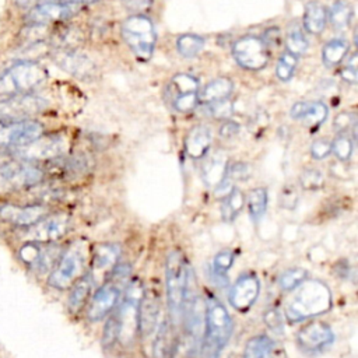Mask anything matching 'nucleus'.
Wrapping results in <instances>:
<instances>
[{
	"instance_id": "obj_1",
	"label": "nucleus",
	"mask_w": 358,
	"mask_h": 358,
	"mask_svg": "<svg viewBox=\"0 0 358 358\" xmlns=\"http://www.w3.org/2000/svg\"><path fill=\"white\" fill-rule=\"evenodd\" d=\"M285 303V317L291 323L303 322L330 310L331 291L320 280H305L299 284Z\"/></svg>"
},
{
	"instance_id": "obj_2",
	"label": "nucleus",
	"mask_w": 358,
	"mask_h": 358,
	"mask_svg": "<svg viewBox=\"0 0 358 358\" xmlns=\"http://www.w3.org/2000/svg\"><path fill=\"white\" fill-rule=\"evenodd\" d=\"M206 330L200 348V358H220L231 333L232 319L227 308L214 296L206 299Z\"/></svg>"
},
{
	"instance_id": "obj_3",
	"label": "nucleus",
	"mask_w": 358,
	"mask_h": 358,
	"mask_svg": "<svg viewBox=\"0 0 358 358\" xmlns=\"http://www.w3.org/2000/svg\"><path fill=\"white\" fill-rule=\"evenodd\" d=\"M165 285L169 313L178 319L185 310L190 285V267L179 250H172L166 257Z\"/></svg>"
},
{
	"instance_id": "obj_4",
	"label": "nucleus",
	"mask_w": 358,
	"mask_h": 358,
	"mask_svg": "<svg viewBox=\"0 0 358 358\" xmlns=\"http://www.w3.org/2000/svg\"><path fill=\"white\" fill-rule=\"evenodd\" d=\"M43 172L28 161H15L11 152H0V192L7 193L42 182Z\"/></svg>"
},
{
	"instance_id": "obj_5",
	"label": "nucleus",
	"mask_w": 358,
	"mask_h": 358,
	"mask_svg": "<svg viewBox=\"0 0 358 358\" xmlns=\"http://www.w3.org/2000/svg\"><path fill=\"white\" fill-rule=\"evenodd\" d=\"M46 70L35 62H18L0 76V95L25 94L46 80Z\"/></svg>"
},
{
	"instance_id": "obj_6",
	"label": "nucleus",
	"mask_w": 358,
	"mask_h": 358,
	"mask_svg": "<svg viewBox=\"0 0 358 358\" xmlns=\"http://www.w3.org/2000/svg\"><path fill=\"white\" fill-rule=\"evenodd\" d=\"M122 38L138 59L148 60L151 57L155 45V31L148 17H129L122 25Z\"/></svg>"
},
{
	"instance_id": "obj_7",
	"label": "nucleus",
	"mask_w": 358,
	"mask_h": 358,
	"mask_svg": "<svg viewBox=\"0 0 358 358\" xmlns=\"http://www.w3.org/2000/svg\"><path fill=\"white\" fill-rule=\"evenodd\" d=\"M85 267V252L81 242L73 243L59 259L56 267L49 275V285L57 289H66L83 275Z\"/></svg>"
},
{
	"instance_id": "obj_8",
	"label": "nucleus",
	"mask_w": 358,
	"mask_h": 358,
	"mask_svg": "<svg viewBox=\"0 0 358 358\" xmlns=\"http://www.w3.org/2000/svg\"><path fill=\"white\" fill-rule=\"evenodd\" d=\"M124 289V299L120 309L116 312L119 320L117 338L124 344H130L137 330V310L144 292V287L140 280H134L129 282Z\"/></svg>"
},
{
	"instance_id": "obj_9",
	"label": "nucleus",
	"mask_w": 358,
	"mask_h": 358,
	"mask_svg": "<svg viewBox=\"0 0 358 358\" xmlns=\"http://www.w3.org/2000/svg\"><path fill=\"white\" fill-rule=\"evenodd\" d=\"M334 343L331 327L322 320H313L302 326L296 334V345L305 355H317L327 351Z\"/></svg>"
},
{
	"instance_id": "obj_10",
	"label": "nucleus",
	"mask_w": 358,
	"mask_h": 358,
	"mask_svg": "<svg viewBox=\"0 0 358 358\" xmlns=\"http://www.w3.org/2000/svg\"><path fill=\"white\" fill-rule=\"evenodd\" d=\"M232 55L236 63L248 70H260L270 59L267 45L262 38L255 35L239 38L232 46Z\"/></svg>"
},
{
	"instance_id": "obj_11",
	"label": "nucleus",
	"mask_w": 358,
	"mask_h": 358,
	"mask_svg": "<svg viewBox=\"0 0 358 358\" xmlns=\"http://www.w3.org/2000/svg\"><path fill=\"white\" fill-rule=\"evenodd\" d=\"M46 108V101L32 94H15L0 102V120L14 122L27 120L31 116L42 112Z\"/></svg>"
},
{
	"instance_id": "obj_12",
	"label": "nucleus",
	"mask_w": 358,
	"mask_h": 358,
	"mask_svg": "<svg viewBox=\"0 0 358 358\" xmlns=\"http://www.w3.org/2000/svg\"><path fill=\"white\" fill-rule=\"evenodd\" d=\"M43 134V126L36 120H0V145L24 147Z\"/></svg>"
},
{
	"instance_id": "obj_13",
	"label": "nucleus",
	"mask_w": 358,
	"mask_h": 358,
	"mask_svg": "<svg viewBox=\"0 0 358 358\" xmlns=\"http://www.w3.org/2000/svg\"><path fill=\"white\" fill-rule=\"evenodd\" d=\"M123 288H126V285L116 282L110 278H106V281L95 291V294L92 295L88 303V309H87L88 320L98 322L105 316H108L116 308L122 296Z\"/></svg>"
},
{
	"instance_id": "obj_14",
	"label": "nucleus",
	"mask_w": 358,
	"mask_h": 358,
	"mask_svg": "<svg viewBox=\"0 0 358 358\" xmlns=\"http://www.w3.org/2000/svg\"><path fill=\"white\" fill-rule=\"evenodd\" d=\"M67 147L66 140L62 136H41L32 143L20 147L15 151V155L24 161H42V159H52L64 152Z\"/></svg>"
},
{
	"instance_id": "obj_15",
	"label": "nucleus",
	"mask_w": 358,
	"mask_h": 358,
	"mask_svg": "<svg viewBox=\"0 0 358 358\" xmlns=\"http://www.w3.org/2000/svg\"><path fill=\"white\" fill-rule=\"evenodd\" d=\"M78 10L80 6L77 3L46 1L32 7V10L27 14V22L29 25H45L49 22L64 21L76 15Z\"/></svg>"
},
{
	"instance_id": "obj_16",
	"label": "nucleus",
	"mask_w": 358,
	"mask_h": 358,
	"mask_svg": "<svg viewBox=\"0 0 358 358\" xmlns=\"http://www.w3.org/2000/svg\"><path fill=\"white\" fill-rule=\"evenodd\" d=\"M260 292L259 277L253 273H243L229 289V303L239 312H248L257 301Z\"/></svg>"
},
{
	"instance_id": "obj_17",
	"label": "nucleus",
	"mask_w": 358,
	"mask_h": 358,
	"mask_svg": "<svg viewBox=\"0 0 358 358\" xmlns=\"http://www.w3.org/2000/svg\"><path fill=\"white\" fill-rule=\"evenodd\" d=\"M69 231V217L66 214L45 215L34 225L28 227V238L34 242H53Z\"/></svg>"
},
{
	"instance_id": "obj_18",
	"label": "nucleus",
	"mask_w": 358,
	"mask_h": 358,
	"mask_svg": "<svg viewBox=\"0 0 358 358\" xmlns=\"http://www.w3.org/2000/svg\"><path fill=\"white\" fill-rule=\"evenodd\" d=\"M159 316V296L158 292L148 289L143 292L137 310V330L143 337H148L157 327Z\"/></svg>"
},
{
	"instance_id": "obj_19",
	"label": "nucleus",
	"mask_w": 358,
	"mask_h": 358,
	"mask_svg": "<svg viewBox=\"0 0 358 358\" xmlns=\"http://www.w3.org/2000/svg\"><path fill=\"white\" fill-rule=\"evenodd\" d=\"M48 214V208L41 204L29 206H0V218L18 227H31Z\"/></svg>"
},
{
	"instance_id": "obj_20",
	"label": "nucleus",
	"mask_w": 358,
	"mask_h": 358,
	"mask_svg": "<svg viewBox=\"0 0 358 358\" xmlns=\"http://www.w3.org/2000/svg\"><path fill=\"white\" fill-rule=\"evenodd\" d=\"M53 59L63 70H66L70 74H74L80 78L91 77L95 71L94 63L85 55L77 53L70 49L57 50L53 55Z\"/></svg>"
},
{
	"instance_id": "obj_21",
	"label": "nucleus",
	"mask_w": 358,
	"mask_h": 358,
	"mask_svg": "<svg viewBox=\"0 0 358 358\" xmlns=\"http://www.w3.org/2000/svg\"><path fill=\"white\" fill-rule=\"evenodd\" d=\"M211 143V130L204 124H197L192 127L185 137V151L192 159H201L207 155Z\"/></svg>"
},
{
	"instance_id": "obj_22",
	"label": "nucleus",
	"mask_w": 358,
	"mask_h": 358,
	"mask_svg": "<svg viewBox=\"0 0 358 358\" xmlns=\"http://www.w3.org/2000/svg\"><path fill=\"white\" fill-rule=\"evenodd\" d=\"M289 115L295 120H301L308 126H319L322 124L327 117V106L323 102L317 101H302L296 102L291 110Z\"/></svg>"
},
{
	"instance_id": "obj_23",
	"label": "nucleus",
	"mask_w": 358,
	"mask_h": 358,
	"mask_svg": "<svg viewBox=\"0 0 358 358\" xmlns=\"http://www.w3.org/2000/svg\"><path fill=\"white\" fill-rule=\"evenodd\" d=\"M18 255L25 264L41 271L48 270L52 266L50 262H53V250L50 248L43 249L41 248L39 242L34 241H29L25 245H22L18 250Z\"/></svg>"
},
{
	"instance_id": "obj_24",
	"label": "nucleus",
	"mask_w": 358,
	"mask_h": 358,
	"mask_svg": "<svg viewBox=\"0 0 358 358\" xmlns=\"http://www.w3.org/2000/svg\"><path fill=\"white\" fill-rule=\"evenodd\" d=\"M227 157L221 151L208 155L201 165V179L210 187H217L227 173Z\"/></svg>"
},
{
	"instance_id": "obj_25",
	"label": "nucleus",
	"mask_w": 358,
	"mask_h": 358,
	"mask_svg": "<svg viewBox=\"0 0 358 358\" xmlns=\"http://www.w3.org/2000/svg\"><path fill=\"white\" fill-rule=\"evenodd\" d=\"M234 90V84L229 78L227 77H220L213 81H210L203 91L199 94V102L201 101L203 103H210L221 99H227Z\"/></svg>"
},
{
	"instance_id": "obj_26",
	"label": "nucleus",
	"mask_w": 358,
	"mask_h": 358,
	"mask_svg": "<svg viewBox=\"0 0 358 358\" xmlns=\"http://www.w3.org/2000/svg\"><path fill=\"white\" fill-rule=\"evenodd\" d=\"M327 11L323 4L317 1H309L303 13V27L309 34L317 35L326 27Z\"/></svg>"
},
{
	"instance_id": "obj_27",
	"label": "nucleus",
	"mask_w": 358,
	"mask_h": 358,
	"mask_svg": "<svg viewBox=\"0 0 358 358\" xmlns=\"http://www.w3.org/2000/svg\"><path fill=\"white\" fill-rule=\"evenodd\" d=\"M91 288H92L91 274H83L73 282V287L69 295V302H67L70 310L77 312L87 303L91 294Z\"/></svg>"
},
{
	"instance_id": "obj_28",
	"label": "nucleus",
	"mask_w": 358,
	"mask_h": 358,
	"mask_svg": "<svg viewBox=\"0 0 358 358\" xmlns=\"http://www.w3.org/2000/svg\"><path fill=\"white\" fill-rule=\"evenodd\" d=\"M187 92H199V81L189 74H176L165 88V96L169 102Z\"/></svg>"
},
{
	"instance_id": "obj_29",
	"label": "nucleus",
	"mask_w": 358,
	"mask_h": 358,
	"mask_svg": "<svg viewBox=\"0 0 358 358\" xmlns=\"http://www.w3.org/2000/svg\"><path fill=\"white\" fill-rule=\"evenodd\" d=\"M120 255V248L116 243H101L96 246L92 267L94 270H106L116 264Z\"/></svg>"
},
{
	"instance_id": "obj_30",
	"label": "nucleus",
	"mask_w": 358,
	"mask_h": 358,
	"mask_svg": "<svg viewBox=\"0 0 358 358\" xmlns=\"http://www.w3.org/2000/svg\"><path fill=\"white\" fill-rule=\"evenodd\" d=\"M173 337H172V330H171V324L169 322H162V324L159 326L157 336H155V341L152 344V355L154 358H168L172 354V348H173Z\"/></svg>"
},
{
	"instance_id": "obj_31",
	"label": "nucleus",
	"mask_w": 358,
	"mask_h": 358,
	"mask_svg": "<svg viewBox=\"0 0 358 358\" xmlns=\"http://www.w3.org/2000/svg\"><path fill=\"white\" fill-rule=\"evenodd\" d=\"M274 343L266 334H259L252 337L245 348H243V358H267V355L273 351Z\"/></svg>"
},
{
	"instance_id": "obj_32",
	"label": "nucleus",
	"mask_w": 358,
	"mask_h": 358,
	"mask_svg": "<svg viewBox=\"0 0 358 358\" xmlns=\"http://www.w3.org/2000/svg\"><path fill=\"white\" fill-rule=\"evenodd\" d=\"M243 204H245L243 193L239 189L234 187L225 196V200H224V203L221 206V217H222V220L227 221V222L234 221L238 217V214L242 211Z\"/></svg>"
},
{
	"instance_id": "obj_33",
	"label": "nucleus",
	"mask_w": 358,
	"mask_h": 358,
	"mask_svg": "<svg viewBox=\"0 0 358 358\" xmlns=\"http://www.w3.org/2000/svg\"><path fill=\"white\" fill-rule=\"evenodd\" d=\"M348 53V43L343 39H333L327 42L322 50L323 63L327 67L337 66Z\"/></svg>"
},
{
	"instance_id": "obj_34",
	"label": "nucleus",
	"mask_w": 358,
	"mask_h": 358,
	"mask_svg": "<svg viewBox=\"0 0 358 358\" xmlns=\"http://www.w3.org/2000/svg\"><path fill=\"white\" fill-rule=\"evenodd\" d=\"M268 194L264 187H255L248 194V210L252 220L257 221L267 210Z\"/></svg>"
},
{
	"instance_id": "obj_35",
	"label": "nucleus",
	"mask_w": 358,
	"mask_h": 358,
	"mask_svg": "<svg viewBox=\"0 0 358 358\" xmlns=\"http://www.w3.org/2000/svg\"><path fill=\"white\" fill-rule=\"evenodd\" d=\"M204 46V39L199 35L185 34L176 41V49L183 57H194Z\"/></svg>"
},
{
	"instance_id": "obj_36",
	"label": "nucleus",
	"mask_w": 358,
	"mask_h": 358,
	"mask_svg": "<svg viewBox=\"0 0 358 358\" xmlns=\"http://www.w3.org/2000/svg\"><path fill=\"white\" fill-rule=\"evenodd\" d=\"M352 17V8L344 0H337L330 10V22L336 29H344L348 27Z\"/></svg>"
},
{
	"instance_id": "obj_37",
	"label": "nucleus",
	"mask_w": 358,
	"mask_h": 358,
	"mask_svg": "<svg viewBox=\"0 0 358 358\" xmlns=\"http://www.w3.org/2000/svg\"><path fill=\"white\" fill-rule=\"evenodd\" d=\"M308 277V273L302 267H292L281 273L278 278L280 288L282 291H292L295 289L299 284H302Z\"/></svg>"
},
{
	"instance_id": "obj_38",
	"label": "nucleus",
	"mask_w": 358,
	"mask_h": 358,
	"mask_svg": "<svg viewBox=\"0 0 358 358\" xmlns=\"http://www.w3.org/2000/svg\"><path fill=\"white\" fill-rule=\"evenodd\" d=\"M203 110L206 115L214 117V119H227L234 112V105L231 101L221 99L210 103H203Z\"/></svg>"
},
{
	"instance_id": "obj_39",
	"label": "nucleus",
	"mask_w": 358,
	"mask_h": 358,
	"mask_svg": "<svg viewBox=\"0 0 358 358\" xmlns=\"http://www.w3.org/2000/svg\"><path fill=\"white\" fill-rule=\"evenodd\" d=\"M285 46H287L288 53L298 57L306 52L308 41L299 29H292L288 32V35L285 38Z\"/></svg>"
},
{
	"instance_id": "obj_40",
	"label": "nucleus",
	"mask_w": 358,
	"mask_h": 358,
	"mask_svg": "<svg viewBox=\"0 0 358 358\" xmlns=\"http://www.w3.org/2000/svg\"><path fill=\"white\" fill-rule=\"evenodd\" d=\"M352 150H354V143H352V140L347 136V134H344V133H341V134H338L336 138H334V141L331 143V152L337 157V159H340V161H348L350 158H351V155H352Z\"/></svg>"
},
{
	"instance_id": "obj_41",
	"label": "nucleus",
	"mask_w": 358,
	"mask_h": 358,
	"mask_svg": "<svg viewBox=\"0 0 358 358\" xmlns=\"http://www.w3.org/2000/svg\"><path fill=\"white\" fill-rule=\"evenodd\" d=\"M234 259H235V255L229 249L218 252L215 255V257H214V262H213V273H214V275L220 277V278H224L225 273L232 267Z\"/></svg>"
},
{
	"instance_id": "obj_42",
	"label": "nucleus",
	"mask_w": 358,
	"mask_h": 358,
	"mask_svg": "<svg viewBox=\"0 0 358 358\" xmlns=\"http://www.w3.org/2000/svg\"><path fill=\"white\" fill-rule=\"evenodd\" d=\"M295 67H296V56L288 52L282 53L277 62L275 74L281 81H288L292 77Z\"/></svg>"
},
{
	"instance_id": "obj_43",
	"label": "nucleus",
	"mask_w": 358,
	"mask_h": 358,
	"mask_svg": "<svg viewBox=\"0 0 358 358\" xmlns=\"http://www.w3.org/2000/svg\"><path fill=\"white\" fill-rule=\"evenodd\" d=\"M197 103H199V92H187L171 101L172 108L176 112H182V113L193 110L197 106Z\"/></svg>"
},
{
	"instance_id": "obj_44",
	"label": "nucleus",
	"mask_w": 358,
	"mask_h": 358,
	"mask_svg": "<svg viewBox=\"0 0 358 358\" xmlns=\"http://www.w3.org/2000/svg\"><path fill=\"white\" fill-rule=\"evenodd\" d=\"M301 185L303 189H308V190H316L319 187H322L324 179H323V175L320 171L317 169H305L302 173H301Z\"/></svg>"
},
{
	"instance_id": "obj_45",
	"label": "nucleus",
	"mask_w": 358,
	"mask_h": 358,
	"mask_svg": "<svg viewBox=\"0 0 358 358\" xmlns=\"http://www.w3.org/2000/svg\"><path fill=\"white\" fill-rule=\"evenodd\" d=\"M117 336H119V320H117V315L115 313L109 317V320L105 324V330H103V336H102L103 345L113 344V341H116Z\"/></svg>"
},
{
	"instance_id": "obj_46",
	"label": "nucleus",
	"mask_w": 358,
	"mask_h": 358,
	"mask_svg": "<svg viewBox=\"0 0 358 358\" xmlns=\"http://www.w3.org/2000/svg\"><path fill=\"white\" fill-rule=\"evenodd\" d=\"M355 127V115L351 112H341L334 117V129L341 134Z\"/></svg>"
},
{
	"instance_id": "obj_47",
	"label": "nucleus",
	"mask_w": 358,
	"mask_h": 358,
	"mask_svg": "<svg viewBox=\"0 0 358 358\" xmlns=\"http://www.w3.org/2000/svg\"><path fill=\"white\" fill-rule=\"evenodd\" d=\"M331 152V143L327 138H317L310 145V155L315 159H323Z\"/></svg>"
},
{
	"instance_id": "obj_48",
	"label": "nucleus",
	"mask_w": 358,
	"mask_h": 358,
	"mask_svg": "<svg viewBox=\"0 0 358 358\" xmlns=\"http://www.w3.org/2000/svg\"><path fill=\"white\" fill-rule=\"evenodd\" d=\"M249 175V168L245 162H234L227 166V173L225 178L231 180H242L246 179Z\"/></svg>"
},
{
	"instance_id": "obj_49",
	"label": "nucleus",
	"mask_w": 358,
	"mask_h": 358,
	"mask_svg": "<svg viewBox=\"0 0 358 358\" xmlns=\"http://www.w3.org/2000/svg\"><path fill=\"white\" fill-rule=\"evenodd\" d=\"M341 77L343 80H345L347 83H351V84H355L357 83V78H358V64H357V53H354L345 67L341 70Z\"/></svg>"
},
{
	"instance_id": "obj_50",
	"label": "nucleus",
	"mask_w": 358,
	"mask_h": 358,
	"mask_svg": "<svg viewBox=\"0 0 358 358\" xmlns=\"http://www.w3.org/2000/svg\"><path fill=\"white\" fill-rule=\"evenodd\" d=\"M264 322L267 324V327H270L273 331L275 333H282L284 329V323H282V317L281 313L277 309H270L264 313Z\"/></svg>"
},
{
	"instance_id": "obj_51",
	"label": "nucleus",
	"mask_w": 358,
	"mask_h": 358,
	"mask_svg": "<svg viewBox=\"0 0 358 358\" xmlns=\"http://www.w3.org/2000/svg\"><path fill=\"white\" fill-rule=\"evenodd\" d=\"M238 131H239V124L236 122H231V120L222 123V126L220 127V136L222 138H232L238 134Z\"/></svg>"
},
{
	"instance_id": "obj_52",
	"label": "nucleus",
	"mask_w": 358,
	"mask_h": 358,
	"mask_svg": "<svg viewBox=\"0 0 358 358\" xmlns=\"http://www.w3.org/2000/svg\"><path fill=\"white\" fill-rule=\"evenodd\" d=\"M122 3L131 11H144L151 6V0H122Z\"/></svg>"
},
{
	"instance_id": "obj_53",
	"label": "nucleus",
	"mask_w": 358,
	"mask_h": 358,
	"mask_svg": "<svg viewBox=\"0 0 358 358\" xmlns=\"http://www.w3.org/2000/svg\"><path fill=\"white\" fill-rule=\"evenodd\" d=\"M264 36H266V41H264L266 45H278V42L281 41L280 31L277 28H270L268 31H266Z\"/></svg>"
},
{
	"instance_id": "obj_54",
	"label": "nucleus",
	"mask_w": 358,
	"mask_h": 358,
	"mask_svg": "<svg viewBox=\"0 0 358 358\" xmlns=\"http://www.w3.org/2000/svg\"><path fill=\"white\" fill-rule=\"evenodd\" d=\"M52 1H66V3H85V1H95V0H52Z\"/></svg>"
}]
</instances>
